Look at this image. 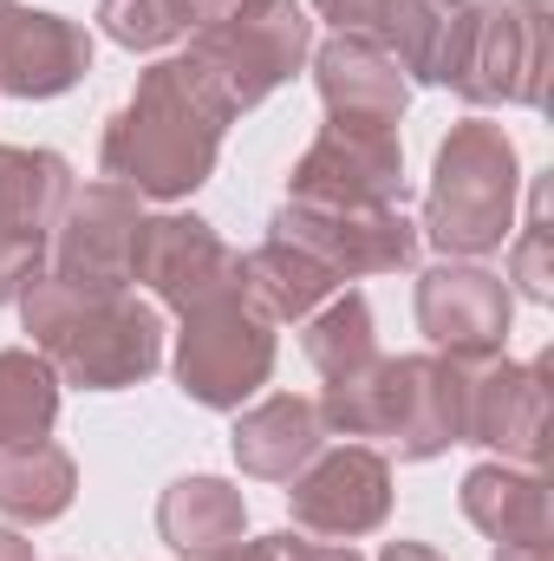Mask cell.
I'll return each instance as SVG.
<instances>
[{
  "instance_id": "obj_11",
  "label": "cell",
  "mask_w": 554,
  "mask_h": 561,
  "mask_svg": "<svg viewBox=\"0 0 554 561\" xmlns=\"http://www.w3.org/2000/svg\"><path fill=\"white\" fill-rule=\"evenodd\" d=\"M138 190L125 183H85L72 190L59 229H53V275L92 280V287H125L131 280V242H138Z\"/></svg>"
},
{
  "instance_id": "obj_14",
  "label": "cell",
  "mask_w": 554,
  "mask_h": 561,
  "mask_svg": "<svg viewBox=\"0 0 554 561\" xmlns=\"http://www.w3.org/2000/svg\"><path fill=\"white\" fill-rule=\"evenodd\" d=\"M92 33L66 13L7 7L0 13V92L7 99H59L85 79Z\"/></svg>"
},
{
  "instance_id": "obj_32",
  "label": "cell",
  "mask_w": 554,
  "mask_h": 561,
  "mask_svg": "<svg viewBox=\"0 0 554 561\" xmlns=\"http://www.w3.org/2000/svg\"><path fill=\"white\" fill-rule=\"evenodd\" d=\"M385 561H443V556H437V549H424V542H392Z\"/></svg>"
},
{
  "instance_id": "obj_15",
  "label": "cell",
  "mask_w": 554,
  "mask_h": 561,
  "mask_svg": "<svg viewBox=\"0 0 554 561\" xmlns=\"http://www.w3.org/2000/svg\"><path fill=\"white\" fill-rule=\"evenodd\" d=\"M320 99L333 112V125H366V131H392L412 105V79L399 72V59L359 33H339L320 46Z\"/></svg>"
},
{
  "instance_id": "obj_12",
  "label": "cell",
  "mask_w": 554,
  "mask_h": 561,
  "mask_svg": "<svg viewBox=\"0 0 554 561\" xmlns=\"http://www.w3.org/2000/svg\"><path fill=\"white\" fill-rule=\"evenodd\" d=\"M417 327L450 359H496L509 333V287L476 262H443L417 280Z\"/></svg>"
},
{
  "instance_id": "obj_16",
  "label": "cell",
  "mask_w": 554,
  "mask_h": 561,
  "mask_svg": "<svg viewBox=\"0 0 554 561\" xmlns=\"http://www.w3.org/2000/svg\"><path fill=\"white\" fill-rule=\"evenodd\" d=\"M326 444V424H320V405L313 399H293V392H275L262 399L249 419L235 424V463L262 483H293L313 450Z\"/></svg>"
},
{
  "instance_id": "obj_18",
  "label": "cell",
  "mask_w": 554,
  "mask_h": 561,
  "mask_svg": "<svg viewBox=\"0 0 554 561\" xmlns=\"http://www.w3.org/2000/svg\"><path fill=\"white\" fill-rule=\"evenodd\" d=\"M463 516L503 549L549 536V490L529 463H483L463 477Z\"/></svg>"
},
{
  "instance_id": "obj_17",
  "label": "cell",
  "mask_w": 554,
  "mask_h": 561,
  "mask_svg": "<svg viewBox=\"0 0 554 561\" xmlns=\"http://www.w3.org/2000/svg\"><path fill=\"white\" fill-rule=\"evenodd\" d=\"M242 523H249L242 490H229L222 477H183V483H170L163 503H157L163 542L189 561H209V556H222L229 542H242Z\"/></svg>"
},
{
  "instance_id": "obj_20",
  "label": "cell",
  "mask_w": 554,
  "mask_h": 561,
  "mask_svg": "<svg viewBox=\"0 0 554 561\" xmlns=\"http://www.w3.org/2000/svg\"><path fill=\"white\" fill-rule=\"evenodd\" d=\"M72 490H79V470L53 437L0 450V516L7 523H53L72 510Z\"/></svg>"
},
{
  "instance_id": "obj_33",
  "label": "cell",
  "mask_w": 554,
  "mask_h": 561,
  "mask_svg": "<svg viewBox=\"0 0 554 561\" xmlns=\"http://www.w3.org/2000/svg\"><path fill=\"white\" fill-rule=\"evenodd\" d=\"M496 561H542V542H516V549H503Z\"/></svg>"
},
{
  "instance_id": "obj_4",
  "label": "cell",
  "mask_w": 554,
  "mask_h": 561,
  "mask_svg": "<svg viewBox=\"0 0 554 561\" xmlns=\"http://www.w3.org/2000/svg\"><path fill=\"white\" fill-rule=\"evenodd\" d=\"M183 346H176V379L196 405L229 412L242 399H255L275 373V320L235 287L196 313H183Z\"/></svg>"
},
{
  "instance_id": "obj_6",
  "label": "cell",
  "mask_w": 554,
  "mask_h": 561,
  "mask_svg": "<svg viewBox=\"0 0 554 561\" xmlns=\"http://www.w3.org/2000/svg\"><path fill=\"white\" fill-rule=\"evenodd\" d=\"M542 79H549V13H529L516 0L470 7L450 85L470 105H542Z\"/></svg>"
},
{
  "instance_id": "obj_2",
  "label": "cell",
  "mask_w": 554,
  "mask_h": 561,
  "mask_svg": "<svg viewBox=\"0 0 554 561\" xmlns=\"http://www.w3.org/2000/svg\"><path fill=\"white\" fill-rule=\"evenodd\" d=\"M33 353H46V366L66 386L85 392H118L157 373L163 359V320L157 307H143L125 287H92V280L39 275L20 294Z\"/></svg>"
},
{
  "instance_id": "obj_9",
  "label": "cell",
  "mask_w": 554,
  "mask_h": 561,
  "mask_svg": "<svg viewBox=\"0 0 554 561\" xmlns=\"http://www.w3.org/2000/svg\"><path fill=\"white\" fill-rule=\"evenodd\" d=\"M131 280L157 287L163 307L196 313L242 287V255L203 216H143L131 242Z\"/></svg>"
},
{
  "instance_id": "obj_21",
  "label": "cell",
  "mask_w": 554,
  "mask_h": 561,
  "mask_svg": "<svg viewBox=\"0 0 554 561\" xmlns=\"http://www.w3.org/2000/svg\"><path fill=\"white\" fill-rule=\"evenodd\" d=\"M72 203V170L53 150H13L0 144V229L53 236Z\"/></svg>"
},
{
  "instance_id": "obj_26",
  "label": "cell",
  "mask_w": 554,
  "mask_h": 561,
  "mask_svg": "<svg viewBox=\"0 0 554 561\" xmlns=\"http://www.w3.org/2000/svg\"><path fill=\"white\" fill-rule=\"evenodd\" d=\"M509 275L522 280V294L529 300H549V216H542V196H535V209H529V229H522V242L509 249Z\"/></svg>"
},
{
  "instance_id": "obj_34",
  "label": "cell",
  "mask_w": 554,
  "mask_h": 561,
  "mask_svg": "<svg viewBox=\"0 0 554 561\" xmlns=\"http://www.w3.org/2000/svg\"><path fill=\"white\" fill-rule=\"evenodd\" d=\"M7 7H13V0H0V13H7Z\"/></svg>"
},
{
  "instance_id": "obj_28",
  "label": "cell",
  "mask_w": 554,
  "mask_h": 561,
  "mask_svg": "<svg viewBox=\"0 0 554 561\" xmlns=\"http://www.w3.org/2000/svg\"><path fill=\"white\" fill-rule=\"evenodd\" d=\"M209 561H307V536H262V542H229L222 556H209Z\"/></svg>"
},
{
  "instance_id": "obj_13",
  "label": "cell",
  "mask_w": 554,
  "mask_h": 561,
  "mask_svg": "<svg viewBox=\"0 0 554 561\" xmlns=\"http://www.w3.org/2000/svg\"><path fill=\"white\" fill-rule=\"evenodd\" d=\"M549 419L542 366H503V359H463V444H496L516 463H535Z\"/></svg>"
},
{
  "instance_id": "obj_1",
  "label": "cell",
  "mask_w": 554,
  "mask_h": 561,
  "mask_svg": "<svg viewBox=\"0 0 554 561\" xmlns=\"http://www.w3.org/2000/svg\"><path fill=\"white\" fill-rule=\"evenodd\" d=\"M229 118H235L229 99L216 92V79L189 53L163 59V66H150L138 79L131 105L105 131V176L138 190V196L176 203L196 183H209Z\"/></svg>"
},
{
  "instance_id": "obj_31",
  "label": "cell",
  "mask_w": 554,
  "mask_h": 561,
  "mask_svg": "<svg viewBox=\"0 0 554 561\" xmlns=\"http://www.w3.org/2000/svg\"><path fill=\"white\" fill-rule=\"evenodd\" d=\"M0 561H33V542L13 536V529H0Z\"/></svg>"
},
{
  "instance_id": "obj_8",
  "label": "cell",
  "mask_w": 554,
  "mask_h": 561,
  "mask_svg": "<svg viewBox=\"0 0 554 561\" xmlns=\"http://www.w3.org/2000/svg\"><path fill=\"white\" fill-rule=\"evenodd\" d=\"M275 236L326 262L339 280L417 268V229L399 209H353V203H287L275 216Z\"/></svg>"
},
{
  "instance_id": "obj_23",
  "label": "cell",
  "mask_w": 554,
  "mask_h": 561,
  "mask_svg": "<svg viewBox=\"0 0 554 561\" xmlns=\"http://www.w3.org/2000/svg\"><path fill=\"white\" fill-rule=\"evenodd\" d=\"M300 353L313 359V373L326 379H346L359 366L379 359V340H372V307L366 294H333L326 307L307 313V333H300Z\"/></svg>"
},
{
  "instance_id": "obj_29",
  "label": "cell",
  "mask_w": 554,
  "mask_h": 561,
  "mask_svg": "<svg viewBox=\"0 0 554 561\" xmlns=\"http://www.w3.org/2000/svg\"><path fill=\"white\" fill-rule=\"evenodd\" d=\"M242 7H255V0H176V13H183V26H222V20H235Z\"/></svg>"
},
{
  "instance_id": "obj_24",
  "label": "cell",
  "mask_w": 554,
  "mask_h": 561,
  "mask_svg": "<svg viewBox=\"0 0 554 561\" xmlns=\"http://www.w3.org/2000/svg\"><path fill=\"white\" fill-rule=\"evenodd\" d=\"M99 20H105V33H112L118 46H131V53H157V46H170V39L183 33L176 0H99Z\"/></svg>"
},
{
  "instance_id": "obj_5",
  "label": "cell",
  "mask_w": 554,
  "mask_h": 561,
  "mask_svg": "<svg viewBox=\"0 0 554 561\" xmlns=\"http://www.w3.org/2000/svg\"><path fill=\"white\" fill-rule=\"evenodd\" d=\"M307 46H313L307 7H293V0H255L235 20H222V26H203L196 46H189V59L216 79V92L229 99V112H249L275 85L293 79V66L307 59Z\"/></svg>"
},
{
  "instance_id": "obj_7",
  "label": "cell",
  "mask_w": 554,
  "mask_h": 561,
  "mask_svg": "<svg viewBox=\"0 0 554 561\" xmlns=\"http://www.w3.org/2000/svg\"><path fill=\"white\" fill-rule=\"evenodd\" d=\"M293 503V529L313 542H353L372 536L392 510V463L372 444H339V450H313V463L293 477L287 490Z\"/></svg>"
},
{
  "instance_id": "obj_25",
  "label": "cell",
  "mask_w": 554,
  "mask_h": 561,
  "mask_svg": "<svg viewBox=\"0 0 554 561\" xmlns=\"http://www.w3.org/2000/svg\"><path fill=\"white\" fill-rule=\"evenodd\" d=\"M46 255H53V236L0 229V300H20L33 280L46 275Z\"/></svg>"
},
{
  "instance_id": "obj_3",
  "label": "cell",
  "mask_w": 554,
  "mask_h": 561,
  "mask_svg": "<svg viewBox=\"0 0 554 561\" xmlns=\"http://www.w3.org/2000/svg\"><path fill=\"white\" fill-rule=\"evenodd\" d=\"M516 190H522V176H516L509 131L489 118L457 125L437 150V183H430V209H424L430 242L457 262L503 249L516 236Z\"/></svg>"
},
{
  "instance_id": "obj_19",
  "label": "cell",
  "mask_w": 554,
  "mask_h": 561,
  "mask_svg": "<svg viewBox=\"0 0 554 561\" xmlns=\"http://www.w3.org/2000/svg\"><path fill=\"white\" fill-rule=\"evenodd\" d=\"M242 294L268 313V320H307L313 307H326L339 294V275L326 262H313L307 249L268 236L255 255H242Z\"/></svg>"
},
{
  "instance_id": "obj_30",
  "label": "cell",
  "mask_w": 554,
  "mask_h": 561,
  "mask_svg": "<svg viewBox=\"0 0 554 561\" xmlns=\"http://www.w3.org/2000/svg\"><path fill=\"white\" fill-rule=\"evenodd\" d=\"M307 561H359V556H353L346 542H313V536H307Z\"/></svg>"
},
{
  "instance_id": "obj_27",
  "label": "cell",
  "mask_w": 554,
  "mask_h": 561,
  "mask_svg": "<svg viewBox=\"0 0 554 561\" xmlns=\"http://www.w3.org/2000/svg\"><path fill=\"white\" fill-rule=\"evenodd\" d=\"M313 7H320L339 33H359V39H372V46H379V39L392 33V20H399V7H405V0H313Z\"/></svg>"
},
{
  "instance_id": "obj_22",
  "label": "cell",
  "mask_w": 554,
  "mask_h": 561,
  "mask_svg": "<svg viewBox=\"0 0 554 561\" xmlns=\"http://www.w3.org/2000/svg\"><path fill=\"white\" fill-rule=\"evenodd\" d=\"M53 419H59V373L46 366V353L7 346L0 353V450L39 444Z\"/></svg>"
},
{
  "instance_id": "obj_10",
  "label": "cell",
  "mask_w": 554,
  "mask_h": 561,
  "mask_svg": "<svg viewBox=\"0 0 554 561\" xmlns=\"http://www.w3.org/2000/svg\"><path fill=\"white\" fill-rule=\"evenodd\" d=\"M405 157L392 131H366V125H326L307 144V157L293 163V203H353V209H392Z\"/></svg>"
}]
</instances>
